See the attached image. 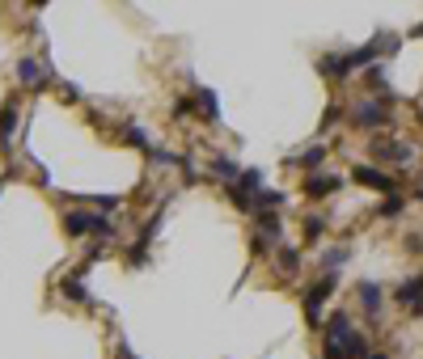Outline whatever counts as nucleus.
<instances>
[{
  "label": "nucleus",
  "mask_w": 423,
  "mask_h": 359,
  "mask_svg": "<svg viewBox=\"0 0 423 359\" xmlns=\"http://www.w3.org/2000/svg\"><path fill=\"white\" fill-rule=\"evenodd\" d=\"M258 190H263V174H258V169H246V174H242V182H233V186H229V199H233L242 212H254Z\"/></svg>",
  "instance_id": "nucleus-1"
},
{
  "label": "nucleus",
  "mask_w": 423,
  "mask_h": 359,
  "mask_svg": "<svg viewBox=\"0 0 423 359\" xmlns=\"http://www.w3.org/2000/svg\"><path fill=\"white\" fill-rule=\"evenodd\" d=\"M330 292H335V275H322V279L305 292V317H309V326L322 322V305L330 300Z\"/></svg>",
  "instance_id": "nucleus-2"
},
{
  "label": "nucleus",
  "mask_w": 423,
  "mask_h": 359,
  "mask_svg": "<svg viewBox=\"0 0 423 359\" xmlns=\"http://www.w3.org/2000/svg\"><path fill=\"white\" fill-rule=\"evenodd\" d=\"M352 123H356V127H386V123H390V110H386V102L364 97V102L352 110Z\"/></svg>",
  "instance_id": "nucleus-3"
},
{
  "label": "nucleus",
  "mask_w": 423,
  "mask_h": 359,
  "mask_svg": "<svg viewBox=\"0 0 423 359\" xmlns=\"http://www.w3.org/2000/svg\"><path fill=\"white\" fill-rule=\"evenodd\" d=\"M394 300H398L403 309H415V313H423V275H415V279H403V284H398V292H394Z\"/></svg>",
  "instance_id": "nucleus-4"
},
{
  "label": "nucleus",
  "mask_w": 423,
  "mask_h": 359,
  "mask_svg": "<svg viewBox=\"0 0 423 359\" xmlns=\"http://www.w3.org/2000/svg\"><path fill=\"white\" fill-rule=\"evenodd\" d=\"M339 186H343V174H314V178H305V195L309 199H326Z\"/></svg>",
  "instance_id": "nucleus-5"
},
{
  "label": "nucleus",
  "mask_w": 423,
  "mask_h": 359,
  "mask_svg": "<svg viewBox=\"0 0 423 359\" xmlns=\"http://www.w3.org/2000/svg\"><path fill=\"white\" fill-rule=\"evenodd\" d=\"M352 178H356L360 186H377V190H390V195L398 190V182H394V178H386V174H381V169H373V165H360Z\"/></svg>",
  "instance_id": "nucleus-6"
},
{
  "label": "nucleus",
  "mask_w": 423,
  "mask_h": 359,
  "mask_svg": "<svg viewBox=\"0 0 423 359\" xmlns=\"http://www.w3.org/2000/svg\"><path fill=\"white\" fill-rule=\"evenodd\" d=\"M93 224H97V216H89V212H64V233L72 241L85 237V233H93Z\"/></svg>",
  "instance_id": "nucleus-7"
},
{
  "label": "nucleus",
  "mask_w": 423,
  "mask_h": 359,
  "mask_svg": "<svg viewBox=\"0 0 423 359\" xmlns=\"http://www.w3.org/2000/svg\"><path fill=\"white\" fill-rule=\"evenodd\" d=\"M212 174H216V178H225L229 186H233V182H242V165H237L233 157H225V152H216V157H212Z\"/></svg>",
  "instance_id": "nucleus-8"
},
{
  "label": "nucleus",
  "mask_w": 423,
  "mask_h": 359,
  "mask_svg": "<svg viewBox=\"0 0 423 359\" xmlns=\"http://www.w3.org/2000/svg\"><path fill=\"white\" fill-rule=\"evenodd\" d=\"M17 80L38 89V85H47V72H42V63H38V59H21V63H17Z\"/></svg>",
  "instance_id": "nucleus-9"
},
{
  "label": "nucleus",
  "mask_w": 423,
  "mask_h": 359,
  "mask_svg": "<svg viewBox=\"0 0 423 359\" xmlns=\"http://www.w3.org/2000/svg\"><path fill=\"white\" fill-rule=\"evenodd\" d=\"M381 300H386V296H381V284L364 279V284H360V305H364L369 313H377V309H381Z\"/></svg>",
  "instance_id": "nucleus-10"
},
{
  "label": "nucleus",
  "mask_w": 423,
  "mask_h": 359,
  "mask_svg": "<svg viewBox=\"0 0 423 359\" xmlns=\"http://www.w3.org/2000/svg\"><path fill=\"white\" fill-rule=\"evenodd\" d=\"M373 152H381V157H390V161H411V148H407V144H394V140H377Z\"/></svg>",
  "instance_id": "nucleus-11"
},
{
  "label": "nucleus",
  "mask_w": 423,
  "mask_h": 359,
  "mask_svg": "<svg viewBox=\"0 0 423 359\" xmlns=\"http://www.w3.org/2000/svg\"><path fill=\"white\" fill-rule=\"evenodd\" d=\"M322 161H326V148H322V144H314V148H305V152L292 157V165H305V169H318Z\"/></svg>",
  "instance_id": "nucleus-12"
},
{
  "label": "nucleus",
  "mask_w": 423,
  "mask_h": 359,
  "mask_svg": "<svg viewBox=\"0 0 423 359\" xmlns=\"http://www.w3.org/2000/svg\"><path fill=\"white\" fill-rule=\"evenodd\" d=\"M258 233H263V237H271V241H280V237H284L280 216H275V212H258Z\"/></svg>",
  "instance_id": "nucleus-13"
},
{
  "label": "nucleus",
  "mask_w": 423,
  "mask_h": 359,
  "mask_svg": "<svg viewBox=\"0 0 423 359\" xmlns=\"http://www.w3.org/2000/svg\"><path fill=\"white\" fill-rule=\"evenodd\" d=\"M13 127H17V106L4 102V106H0V140H4V144L13 140Z\"/></svg>",
  "instance_id": "nucleus-14"
},
{
  "label": "nucleus",
  "mask_w": 423,
  "mask_h": 359,
  "mask_svg": "<svg viewBox=\"0 0 423 359\" xmlns=\"http://www.w3.org/2000/svg\"><path fill=\"white\" fill-rule=\"evenodd\" d=\"M322 233H326V224H322V216H305V220H301V237H305V241H318Z\"/></svg>",
  "instance_id": "nucleus-15"
},
{
  "label": "nucleus",
  "mask_w": 423,
  "mask_h": 359,
  "mask_svg": "<svg viewBox=\"0 0 423 359\" xmlns=\"http://www.w3.org/2000/svg\"><path fill=\"white\" fill-rule=\"evenodd\" d=\"M280 203H284V190H258V199H254L258 212H271V207H280Z\"/></svg>",
  "instance_id": "nucleus-16"
},
{
  "label": "nucleus",
  "mask_w": 423,
  "mask_h": 359,
  "mask_svg": "<svg viewBox=\"0 0 423 359\" xmlns=\"http://www.w3.org/2000/svg\"><path fill=\"white\" fill-rule=\"evenodd\" d=\"M343 262H347V250H343V245L322 254V271H326V275H335V267H343Z\"/></svg>",
  "instance_id": "nucleus-17"
},
{
  "label": "nucleus",
  "mask_w": 423,
  "mask_h": 359,
  "mask_svg": "<svg viewBox=\"0 0 423 359\" xmlns=\"http://www.w3.org/2000/svg\"><path fill=\"white\" fill-rule=\"evenodd\" d=\"M199 106L208 110L212 123H220V106H216V93H212V89H199Z\"/></svg>",
  "instance_id": "nucleus-18"
},
{
  "label": "nucleus",
  "mask_w": 423,
  "mask_h": 359,
  "mask_svg": "<svg viewBox=\"0 0 423 359\" xmlns=\"http://www.w3.org/2000/svg\"><path fill=\"white\" fill-rule=\"evenodd\" d=\"M59 288H64V296H68V300H89V292H85V284H81V279H64Z\"/></svg>",
  "instance_id": "nucleus-19"
},
{
  "label": "nucleus",
  "mask_w": 423,
  "mask_h": 359,
  "mask_svg": "<svg viewBox=\"0 0 423 359\" xmlns=\"http://www.w3.org/2000/svg\"><path fill=\"white\" fill-rule=\"evenodd\" d=\"M297 258H301V254H297V250H288V245H284V250H280V271H284V275H292V271H297V267H301V262H297Z\"/></svg>",
  "instance_id": "nucleus-20"
},
{
  "label": "nucleus",
  "mask_w": 423,
  "mask_h": 359,
  "mask_svg": "<svg viewBox=\"0 0 423 359\" xmlns=\"http://www.w3.org/2000/svg\"><path fill=\"white\" fill-rule=\"evenodd\" d=\"M403 212V195H390L386 203H381V216H398Z\"/></svg>",
  "instance_id": "nucleus-21"
},
{
  "label": "nucleus",
  "mask_w": 423,
  "mask_h": 359,
  "mask_svg": "<svg viewBox=\"0 0 423 359\" xmlns=\"http://www.w3.org/2000/svg\"><path fill=\"white\" fill-rule=\"evenodd\" d=\"M93 203H97L102 212H114V207H119V199H114V195H93Z\"/></svg>",
  "instance_id": "nucleus-22"
},
{
  "label": "nucleus",
  "mask_w": 423,
  "mask_h": 359,
  "mask_svg": "<svg viewBox=\"0 0 423 359\" xmlns=\"http://www.w3.org/2000/svg\"><path fill=\"white\" fill-rule=\"evenodd\" d=\"M119 359H136L131 355V347H119Z\"/></svg>",
  "instance_id": "nucleus-23"
},
{
  "label": "nucleus",
  "mask_w": 423,
  "mask_h": 359,
  "mask_svg": "<svg viewBox=\"0 0 423 359\" xmlns=\"http://www.w3.org/2000/svg\"><path fill=\"white\" fill-rule=\"evenodd\" d=\"M369 359H390V355H381V351H373V355H369Z\"/></svg>",
  "instance_id": "nucleus-24"
},
{
  "label": "nucleus",
  "mask_w": 423,
  "mask_h": 359,
  "mask_svg": "<svg viewBox=\"0 0 423 359\" xmlns=\"http://www.w3.org/2000/svg\"><path fill=\"white\" fill-rule=\"evenodd\" d=\"M419 127H423V110H419Z\"/></svg>",
  "instance_id": "nucleus-25"
}]
</instances>
